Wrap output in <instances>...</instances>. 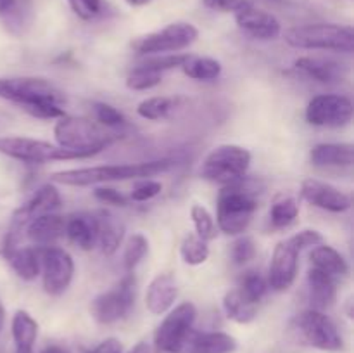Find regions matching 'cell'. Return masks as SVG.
Masks as SVG:
<instances>
[{
    "label": "cell",
    "instance_id": "cell-36",
    "mask_svg": "<svg viewBox=\"0 0 354 353\" xmlns=\"http://www.w3.org/2000/svg\"><path fill=\"white\" fill-rule=\"evenodd\" d=\"M190 218L194 221V228H196V235H199L203 241H213L216 237V225H214L213 217L204 208L203 204H192L190 208Z\"/></svg>",
    "mask_w": 354,
    "mask_h": 353
},
{
    "label": "cell",
    "instance_id": "cell-44",
    "mask_svg": "<svg viewBox=\"0 0 354 353\" xmlns=\"http://www.w3.org/2000/svg\"><path fill=\"white\" fill-rule=\"evenodd\" d=\"M204 6L216 12H234L237 14L244 7L251 6L249 0H203Z\"/></svg>",
    "mask_w": 354,
    "mask_h": 353
},
{
    "label": "cell",
    "instance_id": "cell-4",
    "mask_svg": "<svg viewBox=\"0 0 354 353\" xmlns=\"http://www.w3.org/2000/svg\"><path fill=\"white\" fill-rule=\"evenodd\" d=\"M283 40L303 51H334L351 54L354 51V30L348 24L313 23L294 26L283 33Z\"/></svg>",
    "mask_w": 354,
    "mask_h": 353
},
{
    "label": "cell",
    "instance_id": "cell-3",
    "mask_svg": "<svg viewBox=\"0 0 354 353\" xmlns=\"http://www.w3.org/2000/svg\"><path fill=\"white\" fill-rule=\"evenodd\" d=\"M258 206L256 189L245 182V176L239 182L225 185L220 190L216 204L218 228L227 235L244 234Z\"/></svg>",
    "mask_w": 354,
    "mask_h": 353
},
{
    "label": "cell",
    "instance_id": "cell-13",
    "mask_svg": "<svg viewBox=\"0 0 354 353\" xmlns=\"http://www.w3.org/2000/svg\"><path fill=\"white\" fill-rule=\"evenodd\" d=\"M40 258L44 291L48 296H61L75 275V262L71 255L57 246H47L40 248Z\"/></svg>",
    "mask_w": 354,
    "mask_h": 353
},
{
    "label": "cell",
    "instance_id": "cell-39",
    "mask_svg": "<svg viewBox=\"0 0 354 353\" xmlns=\"http://www.w3.org/2000/svg\"><path fill=\"white\" fill-rule=\"evenodd\" d=\"M187 55L189 54H156L152 57H147L144 62H140V66L144 68L152 69L156 73H165L169 69L182 68V64L185 62Z\"/></svg>",
    "mask_w": 354,
    "mask_h": 353
},
{
    "label": "cell",
    "instance_id": "cell-43",
    "mask_svg": "<svg viewBox=\"0 0 354 353\" xmlns=\"http://www.w3.org/2000/svg\"><path fill=\"white\" fill-rule=\"evenodd\" d=\"M289 241L296 246L297 251H303L306 248H315V246L322 244L324 242V235L318 230H313V228H304V230L297 232L292 237H289Z\"/></svg>",
    "mask_w": 354,
    "mask_h": 353
},
{
    "label": "cell",
    "instance_id": "cell-51",
    "mask_svg": "<svg viewBox=\"0 0 354 353\" xmlns=\"http://www.w3.org/2000/svg\"><path fill=\"white\" fill-rule=\"evenodd\" d=\"M152 0H127V3H130V6L133 7H142V6H147V3H151Z\"/></svg>",
    "mask_w": 354,
    "mask_h": 353
},
{
    "label": "cell",
    "instance_id": "cell-23",
    "mask_svg": "<svg viewBox=\"0 0 354 353\" xmlns=\"http://www.w3.org/2000/svg\"><path fill=\"white\" fill-rule=\"evenodd\" d=\"M310 159L320 168H346L354 163V145L349 142H322L311 147Z\"/></svg>",
    "mask_w": 354,
    "mask_h": 353
},
{
    "label": "cell",
    "instance_id": "cell-16",
    "mask_svg": "<svg viewBox=\"0 0 354 353\" xmlns=\"http://www.w3.org/2000/svg\"><path fill=\"white\" fill-rule=\"evenodd\" d=\"M59 206H61V194H59L57 187L54 183H45V185L38 187L37 192L23 206L14 211L10 224L24 228L28 221L41 217V215L54 213Z\"/></svg>",
    "mask_w": 354,
    "mask_h": 353
},
{
    "label": "cell",
    "instance_id": "cell-46",
    "mask_svg": "<svg viewBox=\"0 0 354 353\" xmlns=\"http://www.w3.org/2000/svg\"><path fill=\"white\" fill-rule=\"evenodd\" d=\"M90 353H123V345H121L120 339L109 338L99 343Z\"/></svg>",
    "mask_w": 354,
    "mask_h": 353
},
{
    "label": "cell",
    "instance_id": "cell-7",
    "mask_svg": "<svg viewBox=\"0 0 354 353\" xmlns=\"http://www.w3.org/2000/svg\"><path fill=\"white\" fill-rule=\"evenodd\" d=\"M0 99L21 106V109L35 106V104L52 102L62 104L64 96L48 80L37 76H12V78H0Z\"/></svg>",
    "mask_w": 354,
    "mask_h": 353
},
{
    "label": "cell",
    "instance_id": "cell-15",
    "mask_svg": "<svg viewBox=\"0 0 354 353\" xmlns=\"http://www.w3.org/2000/svg\"><path fill=\"white\" fill-rule=\"evenodd\" d=\"M301 196L313 206L330 213H344L351 208V197L341 189L317 179H306L301 185Z\"/></svg>",
    "mask_w": 354,
    "mask_h": 353
},
{
    "label": "cell",
    "instance_id": "cell-27",
    "mask_svg": "<svg viewBox=\"0 0 354 353\" xmlns=\"http://www.w3.org/2000/svg\"><path fill=\"white\" fill-rule=\"evenodd\" d=\"M311 265L315 269L322 270L324 273L330 275L332 279H344L349 273V265L346 262L344 256L337 251L335 248L327 244H318L315 246L313 251L310 255Z\"/></svg>",
    "mask_w": 354,
    "mask_h": 353
},
{
    "label": "cell",
    "instance_id": "cell-25",
    "mask_svg": "<svg viewBox=\"0 0 354 353\" xmlns=\"http://www.w3.org/2000/svg\"><path fill=\"white\" fill-rule=\"evenodd\" d=\"M66 237L83 251L97 246V220L93 213H75L66 218Z\"/></svg>",
    "mask_w": 354,
    "mask_h": 353
},
{
    "label": "cell",
    "instance_id": "cell-22",
    "mask_svg": "<svg viewBox=\"0 0 354 353\" xmlns=\"http://www.w3.org/2000/svg\"><path fill=\"white\" fill-rule=\"evenodd\" d=\"M93 215L97 220V246H100V251L106 256H113L124 239V224L109 210H100Z\"/></svg>",
    "mask_w": 354,
    "mask_h": 353
},
{
    "label": "cell",
    "instance_id": "cell-8",
    "mask_svg": "<svg viewBox=\"0 0 354 353\" xmlns=\"http://www.w3.org/2000/svg\"><path fill=\"white\" fill-rule=\"evenodd\" d=\"M199 37V30L194 24L178 21L158 31L138 37L131 42V48L140 55H156V54H175L190 47Z\"/></svg>",
    "mask_w": 354,
    "mask_h": 353
},
{
    "label": "cell",
    "instance_id": "cell-18",
    "mask_svg": "<svg viewBox=\"0 0 354 353\" xmlns=\"http://www.w3.org/2000/svg\"><path fill=\"white\" fill-rule=\"evenodd\" d=\"M178 298V282L173 273H158L151 280L145 293V307L152 315H162L173 307Z\"/></svg>",
    "mask_w": 354,
    "mask_h": 353
},
{
    "label": "cell",
    "instance_id": "cell-42",
    "mask_svg": "<svg viewBox=\"0 0 354 353\" xmlns=\"http://www.w3.org/2000/svg\"><path fill=\"white\" fill-rule=\"evenodd\" d=\"M73 12L83 21H92L102 12V0H68Z\"/></svg>",
    "mask_w": 354,
    "mask_h": 353
},
{
    "label": "cell",
    "instance_id": "cell-41",
    "mask_svg": "<svg viewBox=\"0 0 354 353\" xmlns=\"http://www.w3.org/2000/svg\"><path fill=\"white\" fill-rule=\"evenodd\" d=\"M162 183L154 179H140L133 185L130 192V199L135 203H145V201L154 199L158 194H161Z\"/></svg>",
    "mask_w": 354,
    "mask_h": 353
},
{
    "label": "cell",
    "instance_id": "cell-17",
    "mask_svg": "<svg viewBox=\"0 0 354 353\" xmlns=\"http://www.w3.org/2000/svg\"><path fill=\"white\" fill-rule=\"evenodd\" d=\"M235 23L245 35L256 40H273L282 33L280 21L266 10L256 9L252 3L235 14Z\"/></svg>",
    "mask_w": 354,
    "mask_h": 353
},
{
    "label": "cell",
    "instance_id": "cell-30",
    "mask_svg": "<svg viewBox=\"0 0 354 353\" xmlns=\"http://www.w3.org/2000/svg\"><path fill=\"white\" fill-rule=\"evenodd\" d=\"M182 69L189 78L197 80V82H211L221 75V62L213 57L189 54L182 64Z\"/></svg>",
    "mask_w": 354,
    "mask_h": 353
},
{
    "label": "cell",
    "instance_id": "cell-45",
    "mask_svg": "<svg viewBox=\"0 0 354 353\" xmlns=\"http://www.w3.org/2000/svg\"><path fill=\"white\" fill-rule=\"evenodd\" d=\"M93 196L95 199H99L100 203L113 204V206H127L128 199L120 192V190L113 189V187H97L93 190Z\"/></svg>",
    "mask_w": 354,
    "mask_h": 353
},
{
    "label": "cell",
    "instance_id": "cell-32",
    "mask_svg": "<svg viewBox=\"0 0 354 353\" xmlns=\"http://www.w3.org/2000/svg\"><path fill=\"white\" fill-rule=\"evenodd\" d=\"M239 291L248 298L249 301L258 305L259 301L265 298L268 287V280L265 275H261V272L258 270H248V272L242 273V277L239 279Z\"/></svg>",
    "mask_w": 354,
    "mask_h": 353
},
{
    "label": "cell",
    "instance_id": "cell-37",
    "mask_svg": "<svg viewBox=\"0 0 354 353\" xmlns=\"http://www.w3.org/2000/svg\"><path fill=\"white\" fill-rule=\"evenodd\" d=\"M161 82H162L161 73H156V71H152V69H147V68H144V66L137 64L133 68V71L128 75L127 87L130 90L142 92V90L154 89V87H158Z\"/></svg>",
    "mask_w": 354,
    "mask_h": 353
},
{
    "label": "cell",
    "instance_id": "cell-12",
    "mask_svg": "<svg viewBox=\"0 0 354 353\" xmlns=\"http://www.w3.org/2000/svg\"><path fill=\"white\" fill-rule=\"evenodd\" d=\"M353 100L341 93H320L308 102L306 121L313 127L341 128L353 120Z\"/></svg>",
    "mask_w": 354,
    "mask_h": 353
},
{
    "label": "cell",
    "instance_id": "cell-19",
    "mask_svg": "<svg viewBox=\"0 0 354 353\" xmlns=\"http://www.w3.org/2000/svg\"><path fill=\"white\" fill-rule=\"evenodd\" d=\"M66 218L57 213H47L41 217L33 218L24 227L28 241L33 242L37 248H47L54 246L61 237H64Z\"/></svg>",
    "mask_w": 354,
    "mask_h": 353
},
{
    "label": "cell",
    "instance_id": "cell-2",
    "mask_svg": "<svg viewBox=\"0 0 354 353\" xmlns=\"http://www.w3.org/2000/svg\"><path fill=\"white\" fill-rule=\"evenodd\" d=\"M54 135L57 145L66 149L85 151L95 156L100 151L116 142L121 137V130L107 128L99 121L90 120L85 116H68L64 114L59 118L54 127Z\"/></svg>",
    "mask_w": 354,
    "mask_h": 353
},
{
    "label": "cell",
    "instance_id": "cell-14",
    "mask_svg": "<svg viewBox=\"0 0 354 353\" xmlns=\"http://www.w3.org/2000/svg\"><path fill=\"white\" fill-rule=\"evenodd\" d=\"M297 265H299V251L296 249V246L289 239L280 241L273 249L268 275H266L270 289L277 291V293H283L289 289L296 280Z\"/></svg>",
    "mask_w": 354,
    "mask_h": 353
},
{
    "label": "cell",
    "instance_id": "cell-40",
    "mask_svg": "<svg viewBox=\"0 0 354 353\" xmlns=\"http://www.w3.org/2000/svg\"><path fill=\"white\" fill-rule=\"evenodd\" d=\"M256 256V244L252 237L241 234L232 244V262L235 265H245Z\"/></svg>",
    "mask_w": 354,
    "mask_h": 353
},
{
    "label": "cell",
    "instance_id": "cell-35",
    "mask_svg": "<svg viewBox=\"0 0 354 353\" xmlns=\"http://www.w3.org/2000/svg\"><path fill=\"white\" fill-rule=\"evenodd\" d=\"M149 241L144 234H133L128 239L123 253V265L127 273H131L138 266V263L147 256Z\"/></svg>",
    "mask_w": 354,
    "mask_h": 353
},
{
    "label": "cell",
    "instance_id": "cell-28",
    "mask_svg": "<svg viewBox=\"0 0 354 353\" xmlns=\"http://www.w3.org/2000/svg\"><path fill=\"white\" fill-rule=\"evenodd\" d=\"M16 353H33V345L38 336V324L26 310H17L10 324Z\"/></svg>",
    "mask_w": 354,
    "mask_h": 353
},
{
    "label": "cell",
    "instance_id": "cell-33",
    "mask_svg": "<svg viewBox=\"0 0 354 353\" xmlns=\"http://www.w3.org/2000/svg\"><path fill=\"white\" fill-rule=\"evenodd\" d=\"M180 256H182V260L187 265H203L209 258V246L199 235L189 234L185 235L182 246H180Z\"/></svg>",
    "mask_w": 354,
    "mask_h": 353
},
{
    "label": "cell",
    "instance_id": "cell-5",
    "mask_svg": "<svg viewBox=\"0 0 354 353\" xmlns=\"http://www.w3.org/2000/svg\"><path fill=\"white\" fill-rule=\"evenodd\" d=\"M251 152L237 144L216 145L204 158L201 165V176L207 182L230 185L244 179L251 166Z\"/></svg>",
    "mask_w": 354,
    "mask_h": 353
},
{
    "label": "cell",
    "instance_id": "cell-31",
    "mask_svg": "<svg viewBox=\"0 0 354 353\" xmlns=\"http://www.w3.org/2000/svg\"><path fill=\"white\" fill-rule=\"evenodd\" d=\"M175 107H176V99H173V97L156 96V97H149V99L142 100V102L137 106V114L140 118H144V120L158 121L168 116Z\"/></svg>",
    "mask_w": 354,
    "mask_h": 353
},
{
    "label": "cell",
    "instance_id": "cell-11",
    "mask_svg": "<svg viewBox=\"0 0 354 353\" xmlns=\"http://www.w3.org/2000/svg\"><path fill=\"white\" fill-rule=\"evenodd\" d=\"M135 305V280L131 273H128L116 287L104 291L99 296L93 298L90 305V314L93 320L102 325L114 324L130 314Z\"/></svg>",
    "mask_w": 354,
    "mask_h": 353
},
{
    "label": "cell",
    "instance_id": "cell-21",
    "mask_svg": "<svg viewBox=\"0 0 354 353\" xmlns=\"http://www.w3.org/2000/svg\"><path fill=\"white\" fill-rule=\"evenodd\" d=\"M294 66H296L297 71L318 83H339L344 80L346 73H348L346 66L334 61V59L311 57V55L296 59Z\"/></svg>",
    "mask_w": 354,
    "mask_h": 353
},
{
    "label": "cell",
    "instance_id": "cell-38",
    "mask_svg": "<svg viewBox=\"0 0 354 353\" xmlns=\"http://www.w3.org/2000/svg\"><path fill=\"white\" fill-rule=\"evenodd\" d=\"M93 116L95 121H99L100 125L107 128H114V130H120L121 127H127L128 120L120 109H116L114 106L106 102H93L92 104Z\"/></svg>",
    "mask_w": 354,
    "mask_h": 353
},
{
    "label": "cell",
    "instance_id": "cell-10",
    "mask_svg": "<svg viewBox=\"0 0 354 353\" xmlns=\"http://www.w3.org/2000/svg\"><path fill=\"white\" fill-rule=\"evenodd\" d=\"M296 327L301 338L313 348L322 352H342L344 339L328 315L324 311L308 308L296 317Z\"/></svg>",
    "mask_w": 354,
    "mask_h": 353
},
{
    "label": "cell",
    "instance_id": "cell-29",
    "mask_svg": "<svg viewBox=\"0 0 354 353\" xmlns=\"http://www.w3.org/2000/svg\"><path fill=\"white\" fill-rule=\"evenodd\" d=\"M223 310L230 320L237 324H249L258 315V305L249 301L241 291L235 287L230 289L223 298Z\"/></svg>",
    "mask_w": 354,
    "mask_h": 353
},
{
    "label": "cell",
    "instance_id": "cell-34",
    "mask_svg": "<svg viewBox=\"0 0 354 353\" xmlns=\"http://www.w3.org/2000/svg\"><path fill=\"white\" fill-rule=\"evenodd\" d=\"M299 215V204L294 197H282L275 201L270 210V221L273 228H286L294 224Z\"/></svg>",
    "mask_w": 354,
    "mask_h": 353
},
{
    "label": "cell",
    "instance_id": "cell-50",
    "mask_svg": "<svg viewBox=\"0 0 354 353\" xmlns=\"http://www.w3.org/2000/svg\"><path fill=\"white\" fill-rule=\"evenodd\" d=\"M3 325H6V308H3V303L0 301V334L3 331Z\"/></svg>",
    "mask_w": 354,
    "mask_h": 353
},
{
    "label": "cell",
    "instance_id": "cell-49",
    "mask_svg": "<svg viewBox=\"0 0 354 353\" xmlns=\"http://www.w3.org/2000/svg\"><path fill=\"white\" fill-rule=\"evenodd\" d=\"M128 353H152V352H151V346H149L147 343L140 341L137 343V345H135Z\"/></svg>",
    "mask_w": 354,
    "mask_h": 353
},
{
    "label": "cell",
    "instance_id": "cell-6",
    "mask_svg": "<svg viewBox=\"0 0 354 353\" xmlns=\"http://www.w3.org/2000/svg\"><path fill=\"white\" fill-rule=\"evenodd\" d=\"M0 152L21 163H30V165L92 158V154L85 151L66 149L47 141L30 137H0Z\"/></svg>",
    "mask_w": 354,
    "mask_h": 353
},
{
    "label": "cell",
    "instance_id": "cell-47",
    "mask_svg": "<svg viewBox=\"0 0 354 353\" xmlns=\"http://www.w3.org/2000/svg\"><path fill=\"white\" fill-rule=\"evenodd\" d=\"M40 353H69V350L61 345H47Z\"/></svg>",
    "mask_w": 354,
    "mask_h": 353
},
{
    "label": "cell",
    "instance_id": "cell-1",
    "mask_svg": "<svg viewBox=\"0 0 354 353\" xmlns=\"http://www.w3.org/2000/svg\"><path fill=\"white\" fill-rule=\"evenodd\" d=\"M173 166H175V161L168 158L144 163H127V165L86 166V168L55 172L50 175V180L55 183H62V185L86 187L104 182H120V180L151 179V176L169 172Z\"/></svg>",
    "mask_w": 354,
    "mask_h": 353
},
{
    "label": "cell",
    "instance_id": "cell-52",
    "mask_svg": "<svg viewBox=\"0 0 354 353\" xmlns=\"http://www.w3.org/2000/svg\"><path fill=\"white\" fill-rule=\"evenodd\" d=\"M268 2H282V0H268Z\"/></svg>",
    "mask_w": 354,
    "mask_h": 353
},
{
    "label": "cell",
    "instance_id": "cell-26",
    "mask_svg": "<svg viewBox=\"0 0 354 353\" xmlns=\"http://www.w3.org/2000/svg\"><path fill=\"white\" fill-rule=\"evenodd\" d=\"M9 265L16 272L17 277L23 280H33L40 275L41 270V258L40 248L37 246H17L10 251L3 253Z\"/></svg>",
    "mask_w": 354,
    "mask_h": 353
},
{
    "label": "cell",
    "instance_id": "cell-48",
    "mask_svg": "<svg viewBox=\"0 0 354 353\" xmlns=\"http://www.w3.org/2000/svg\"><path fill=\"white\" fill-rule=\"evenodd\" d=\"M16 7V0H0V14H9Z\"/></svg>",
    "mask_w": 354,
    "mask_h": 353
},
{
    "label": "cell",
    "instance_id": "cell-9",
    "mask_svg": "<svg viewBox=\"0 0 354 353\" xmlns=\"http://www.w3.org/2000/svg\"><path fill=\"white\" fill-rule=\"evenodd\" d=\"M197 318L196 305L183 301L162 318L154 334V348L158 353H180L187 336L194 329Z\"/></svg>",
    "mask_w": 354,
    "mask_h": 353
},
{
    "label": "cell",
    "instance_id": "cell-20",
    "mask_svg": "<svg viewBox=\"0 0 354 353\" xmlns=\"http://www.w3.org/2000/svg\"><path fill=\"white\" fill-rule=\"evenodd\" d=\"M239 343L234 336L221 331H190L180 353H234Z\"/></svg>",
    "mask_w": 354,
    "mask_h": 353
},
{
    "label": "cell",
    "instance_id": "cell-24",
    "mask_svg": "<svg viewBox=\"0 0 354 353\" xmlns=\"http://www.w3.org/2000/svg\"><path fill=\"white\" fill-rule=\"evenodd\" d=\"M308 298H310L311 308L315 310L324 311L330 308L337 300L335 279L311 266V270L308 272Z\"/></svg>",
    "mask_w": 354,
    "mask_h": 353
}]
</instances>
